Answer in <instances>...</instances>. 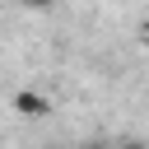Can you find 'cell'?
<instances>
[{"mask_svg": "<svg viewBox=\"0 0 149 149\" xmlns=\"http://www.w3.org/2000/svg\"><path fill=\"white\" fill-rule=\"evenodd\" d=\"M84 149H116V144H84Z\"/></svg>", "mask_w": 149, "mask_h": 149, "instance_id": "obj_5", "label": "cell"}, {"mask_svg": "<svg viewBox=\"0 0 149 149\" xmlns=\"http://www.w3.org/2000/svg\"><path fill=\"white\" fill-rule=\"evenodd\" d=\"M140 47H144V51H149V19H144V23H140Z\"/></svg>", "mask_w": 149, "mask_h": 149, "instance_id": "obj_3", "label": "cell"}, {"mask_svg": "<svg viewBox=\"0 0 149 149\" xmlns=\"http://www.w3.org/2000/svg\"><path fill=\"white\" fill-rule=\"evenodd\" d=\"M56 149H84V144H56Z\"/></svg>", "mask_w": 149, "mask_h": 149, "instance_id": "obj_6", "label": "cell"}, {"mask_svg": "<svg viewBox=\"0 0 149 149\" xmlns=\"http://www.w3.org/2000/svg\"><path fill=\"white\" fill-rule=\"evenodd\" d=\"M19 9H33V14H42V9H56V0H19Z\"/></svg>", "mask_w": 149, "mask_h": 149, "instance_id": "obj_2", "label": "cell"}, {"mask_svg": "<svg viewBox=\"0 0 149 149\" xmlns=\"http://www.w3.org/2000/svg\"><path fill=\"white\" fill-rule=\"evenodd\" d=\"M116 149H144V144H140V140H126V144H116Z\"/></svg>", "mask_w": 149, "mask_h": 149, "instance_id": "obj_4", "label": "cell"}, {"mask_svg": "<svg viewBox=\"0 0 149 149\" xmlns=\"http://www.w3.org/2000/svg\"><path fill=\"white\" fill-rule=\"evenodd\" d=\"M14 112H19L23 121H42V116H51V98L37 93V88H19V93H14Z\"/></svg>", "mask_w": 149, "mask_h": 149, "instance_id": "obj_1", "label": "cell"}]
</instances>
